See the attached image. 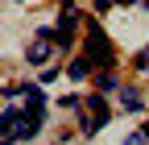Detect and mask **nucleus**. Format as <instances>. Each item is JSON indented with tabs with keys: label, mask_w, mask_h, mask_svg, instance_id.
<instances>
[{
	"label": "nucleus",
	"mask_w": 149,
	"mask_h": 145,
	"mask_svg": "<svg viewBox=\"0 0 149 145\" xmlns=\"http://www.w3.org/2000/svg\"><path fill=\"white\" fill-rule=\"evenodd\" d=\"M91 66H95V62H91L87 54H83V58H70V66H66V79H87V75H91Z\"/></svg>",
	"instance_id": "3"
},
{
	"label": "nucleus",
	"mask_w": 149,
	"mask_h": 145,
	"mask_svg": "<svg viewBox=\"0 0 149 145\" xmlns=\"http://www.w3.org/2000/svg\"><path fill=\"white\" fill-rule=\"evenodd\" d=\"M124 145H149V137H145V133H128V141H124Z\"/></svg>",
	"instance_id": "9"
},
{
	"label": "nucleus",
	"mask_w": 149,
	"mask_h": 145,
	"mask_svg": "<svg viewBox=\"0 0 149 145\" xmlns=\"http://www.w3.org/2000/svg\"><path fill=\"white\" fill-rule=\"evenodd\" d=\"M87 58L95 62V66H112V42L100 33V25H95V21L87 25Z\"/></svg>",
	"instance_id": "1"
},
{
	"label": "nucleus",
	"mask_w": 149,
	"mask_h": 145,
	"mask_svg": "<svg viewBox=\"0 0 149 145\" xmlns=\"http://www.w3.org/2000/svg\"><path fill=\"white\" fill-rule=\"evenodd\" d=\"M25 58H29L33 66H37V62H46V58H50V46H46V42H37V46H29V50H25Z\"/></svg>",
	"instance_id": "6"
},
{
	"label": "nucleus",
	"mask_w": 149,
	"mask_h": 145,
	"mask_svg": "<svg viewBox=\"0 0 149 145\" xmlns=\"http://www.w3.org/2000/svg\"><path fill=\"white\" fill-rule=\"evenodd\" d=\"M112 4H133V0H95V13H108Z\"/></svg>",
	"instance_id": "7"
},
{
	"label": "nucleus",
	"mask_w": 149,
	"mask_h": 145,
	"mask_svg": "<svg viewBox=\"0 0 149 145\" xmlns=\"http://www.w3.org/2000/svg\"><path fill=\"white\" fill-rule=\"evenodd\" d=\"M141 4H145V8H149V0H141Z\"/></svg>",
	"instance_id": "10"
},
{
	"label": "nucleus",
	"mask_w": 149,
	"mask_h": 145,
	"mask_svg": "<svg viewBox=\"0 0 149 145\" xmlns=\"http://www.w3.org/2000/svg\"><path fill=\"white\" fill-rule=\"evenodd\" d=\"M133 66H137V70H149V50H141V54H137V58H133Z\"/></svg>",
	"instance_id": "8"
},
{
	"label": "nucleus",
	"mask_w": 149,
	"mask_h": 145,
	"mask_svg": "<svg viewBox=\"0 0 149 145\" xmlns=\"http://www.w3.org/2000/svg\"><path fill=\"white\" fill-rule=\"evenodd\" d=\"M120 104H124V112H141V91L137 87H120Z\"/></svg>",
	"instance_id": "4"
},
{
	"label": "nucleus",
	"mask_w": 149,
	"mask_h": 145,
	"mask_svg": "<svg viewBox=\"0 0 149 145\" xmlns=\"http://www.w3.org/2000/svg\"><path fill=\"white\" fill-rule=\"evenodd\" d=\"M95 91H100V96H104V91H120V83H116L112 70H100V75H95Z\"/></svg>",
	"instance_id": "5"
},
{
	"label": "nucleus",
	"mask_w": 149,
	"mask_h": 145,
	"mask_svg": "<svg viewBox=\"0 0 149 145\" xmlns=\"http://www.w3.org/2000/svg\"><path fill=\"white\" fill-rule=\"evenodd\" d=\"M74 25H79V13H74V4H62V17H58V38H54V46L58 50H70V33Z\"/></svg>",
	"instance_id": "2"
}]
</instances>
